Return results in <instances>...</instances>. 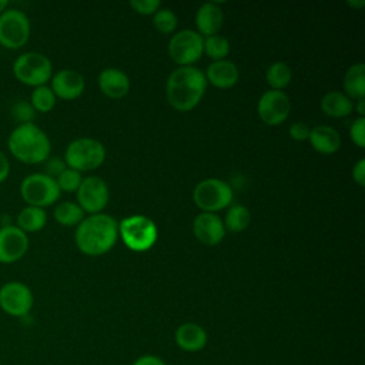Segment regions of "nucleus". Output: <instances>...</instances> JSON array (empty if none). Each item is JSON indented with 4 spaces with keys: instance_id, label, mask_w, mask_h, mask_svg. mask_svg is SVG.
<instances>
[{
    "instance_id": "obj_1",
    "label": "nucleus",
    "mask_w": 365,
    "mask_h": 365,
    "mask_svg": "<svg viewBox=\"0 0 365 365\" xmlns=\"http://www.w3.org/2000/svg\"><path fill=\"white\" fill-rule=\"evenodd\" d=\"M117 235V221L108 214L98 212L83 218L76 228L74 241L83 254L97 257L108 252L114 247Z\"/></svg>"
},
{
    "instance_id": "obj_2",
    "label": "nucleus",
    "mask_w": 365,
    "mask_h": 365,
    "mask_svg": "<svg viewBox=\"0 0 365 365\" xmlns=\"http://www.w3.org/2000/svg\"><path fill=\"white\" fill-rule=\"evenodd\" d=\"M205 90V74L194 66L175 68L168 76L165 84L167 100L178 111L192 110L201 101Z\"/></svg>"
},
{
    "instance_id": "obj_3",
    "label": "nucleus",
    "mask_w": 365,
    "mask_h": 365,
    "mask_svg": "<svg viewBox=\"0 0 365 365\" xmlns=\"http://www.w3.org/2000/svg\"><path fill=\"white\" fill-rule=\"evenodd\" d=\"M9 153L23 164H41L50 157L48 135L34 123L17 124L7 137Z\"/></svg>"
},
{
    "instance_id": "obj_4",
    "label": "nucleus",
    "mask_w": 365,
    "mask_h": 365,
    "mask_svg": "<svg viewBox=\"0 0 365 365\" xmlns=\"http://www.w3.org/2000/svg\"><path fill=\"white\" fill-rule=\"evenodd\" d=\"M11 71L17 81L34 88L51 80L53 64L51 60L40 51H24L14 58Z\"/></svg>"
},
{
    "instance_id": "obj_5",
    "label": "nucleus",
    "mask_w": 365,
    "mask_h": 365,
    "mask_svg": "<svg viewBox=\"0 0 365 365\" xmlns=\"http://www.w3.org/2000/svg\"><path fill=\"white\" fill-rule=\"evenodd\" d=\"M63 158L68 168H73L78 173L90 171L100 167L104 163L106 148L96 138L81 137L73 140L67 145Z\"/></svg>"
},
{
    "instance_id": "obj_6",
    "label": "nucleus",
    "mask_w": 365,
    "mask_h": 365,
    "mask_svg": "<svg viewBox=\"0 0 365 365\" xmlns=\"http://www.w3.org/2000/svg\"><path fill=\"white\" fill-rule=\"evenodd\" d=\"M60 194L56 180L44 173L27 174L20 182V195L27 205L46 208L56 204Z\"/></svg>"
},
{
    "instance_id": "obj_7",
    "label": "nucleus",
    "mask_w": 365,
    "mask_h": 365,
    "mask_svg": "<svg viewBox=\"0 0 365 365\" xmlns=\"http://www.w3.org/2000/svg\"><path fill=\"white\" fill-rule=\"evenodd\" d=\"M118 234L123 242L133 251H147L157 241V227L153 220L145 215H130L124 218L118 225Z\"/></svg>"
},
{
    "instance_id": "obj_8",
    "label": "nucleus",
    "mask_w": 365,
    "mask_h": 365,
    "mask_svg": "<svg viewBox=\"0 0 365 365\" xmlns=\"http://www.w3.org/2000/svg\"><path fill=\"white\" fill-rule=\"evenodd\" d=\"M29 16L16 7H7L0 14V44L9 50L21 48L30 38Z\"/></svg>"
},
{
    "instance_id": "obj_9",
    "label": "nucleus",
    "mask_w": 365,
    "mask_h": 365,
    "mask_svg": "<svg viewBox=\"0 0 365 365\" xmlns=\"http://www.w3.org/2000/svg\"><path fill=\"white\" fill-rule=\"evenodd\" d=\"M192 198L202 212H214L231 204L232 190L224 180L207 178L195 185Z\"/></svg>"
},
{
    "instance_id": "obj_10",
    "label": "nucleus",
    "mask_w": 365,
    "mask_h": 365,
    "mask_svg": "<svg viewBox=\"0 0 365 365\" xmlns=\"http://www.w3.org/2000/svg\"><path fill=\"white\" fill-rule=\"evenodd\" d=\"M34 305V295L30 287L13 279L0 287V309L13 318L27 317Z\"/></svg>"
},
{
    "instance_id": "obj_11",
    "label": "nucleus",
    "mask_w": 365,
    "mask_h": 365,
    "mask_svg": "<svg viewBox=\"0 0 365 365\" xmlns=\"http://www.w3.org/2000/svg\"><path fill=\"white\" fill-rule=\"evenodd\" d=\"M170 58L180 67L191 66L198 61L204 53V37L194 30H181L175 33L168 43Z\"/></svg>"
},
{
    "instance_id": "obj_12",
    "label": "nucleus",
    "mask_w": 365,
    "mask_h": 365,
    "mask_svg": "<svg viewBox=\"0 0 365 365\" xmlns=\"http://www.w3.org/2000/svg\"><path fill=\"white\" fill-rule=\"evenodd\" d=\"M77 204L84 212L98 214L108 202V187L106 181L97 175L83 178L77 188Z\"/></svg>"
},
{
    "instance_id": "obj_13",
    "label": "nucleus",
    "mask_w": 365,
    "mask_h": 365,
    "mask_svg": "<svg viewBox=\"0 0 365 365\" xmlns=\"http://www.w3.org/2000/svg\"><path fill=\"white\" fill-rule=\"evenodd\" d=\"M289 111V97L284 91L268 90L258 100L257 113L261 121L267 125H279L288 118Z\"/></svg>"
},
{
    "instance_id": "obj_14",
    "label": "nucleus",
    "mask_w": 365,
    "mask_h": 365,
    "mask_svg": "<svg viewBox=\"0 0 365 365\" xmlns=\"http://www.w3.org/2000/svg\"><path fill=\"white\" fill-rule=\"evenodd\" d=\"M29 235L14 224L0 227V264H14L29 251Z\"/></svg>"
},
{
    "instance_id": "obj_15",
    "label": "nucleus",
    "mask_w": 365,
    "mask_h": 365,
    "mask_svg": "<svg viewBox=\"0 0 365 365\" xmlns=\"http://www.w3.org/2000/svg\"><path fill=\"white\" fill-rule=\"evenodd\" d=\"M51 86L54 96L63 100H74L80 97L86 88L84 77L71 68L58 70L51 76Z\"/></svg>"
},
{
    "instance_id": "obj_16",
    "label": "nucleus",
    "mask_w": 365,
    "mask_h": 365,
    "mask_svg": "<svg viewBox=\"0 0 365 365\" xmlns=\"http://www.w3.org/2000/svg\"><path fill=\"white\" fill-rule=\"evenodd\" d=\"M192 232L200 242L217 245L225 235V227L222 220L214 212H201L194 218Z\"/></svg>"
},
{
    "instance_id": "obj_17",
    "label": "nucleus",
    "mask_w": 365,
    "mask_h": 365,
    "mask_svg": "<svg viewBox=\"0 0 365 365\" xmlns=\"http://www.w3.org/2000/svg\"><path fill=\"white\" fill-rule=\"evenodd\" d=\"M174 339L181 351L200 352L208 342V334L195 322H184L175 329Z\"/></svg>"
},
{
    "instance_id": "obj_18",
    "label": "nucleus",
    "mask_w": 365,
    "mask_h": 365,
    "mask_svg": "<svg viewBox=\"0 0 365 365\" xmlns=\"http://www.w3.org/2000/svg\"><path fill=\"white\" fill-rule=\"evenodd\" d=\"M224 14L218 3L208 1L200 6L195 14V24L202 37L218 34L222 27Z\"/></svg>"
},
{
    "instance_id": "obj_19",
    "label": "nucleus",
    "mask_w": 365,
    "mask_h": 365,
    "mask_svg": "<svg viewBox=\"0 0 365 365\" xmlns=\"http://www.w3.org/2000/svg\"><path fill=\"white\" fill-rule=\"evenodd\" d=\"M98 87L110 98H121L130 90V78L120 68H106L98 74Z\"/></svg>"
},
{
    "instance_id": "obj_20",
    "label": "nucleus",
    "mask_w": 365,
    "mask_h": 365,
    "mask_svg": "<svg viewBox=\"0 0 365 365\" xmlns=\"http://www.w3.org/2000/svg\"><path fill=\"white\" fill-rule=\"evenodd\" d=\"M240 77V71L237 66L230 60H217L211 63L207 68L205 78L218 88H230L232 87Z\"/></svg>"
},
{
    "instance_id": "obj_21",
    "label": "nucleus",
    "mask_w": 365,
    "mask_h": 365,
    "mask_svg": "<svg viewBox=\"0 0 365 365\" xmlns=\"http://www.w3.org/2000/svg\"><path fill=\"white\" fill-rule=\"evenodd\" d=\"M309 143L321 154H334L341 147L339 133L329 125H315L309 133Z\"/></svg>"
},
{
    "instance_id": "obj_22",
    "label": "nucleus",
    "mask_w": 365,
    "mask_h": 365,
    "mask_svg": "<svg viewBox=\"0 0 365 365\" xmlns=\"http://www.w3.org/2000/svg\"><path fill=\"white\" fill-rule=\"evenodd\" d=\"M46 222H47V214L44 208L26 205L16 215L14 225L29 235L31 232H37L43 230Z\"/></svg>"
},
{
    "instance_id": "obj_23",
    "label": "nucleus",
    "mask_w": 365,
    "mask_h": 365,
    "mask_svg": "<svg viewBox=\"0 0 365 365\" xmlns=\"http://www.w3.org/2000/svg\"><path fill=\"white\" fill-rule=\"evenodd\" d=\"M321 108L328 117L341 118L351 114L354 103L346 94L341 91H329L322 97Z\"/></svg>"
},
{
    "instance_id": "obj_24",
    "label": "nucleus",
    "mask_w": 365,
    "mask_h": 365,
    "mask_svg": "<svg viewBox=\"0 0 365 365\" xmlns=\"http://www.w3.org/2000/svg\"><path fill=\"white\" fill-rule=\"evenodd\" d=\"M344 88L346 96L352 100H361L365 97V64L356 63L351 66L344 77Z\"/></svg>"
},
{
    "instance_id": "obj_25",
    "label": "nucleus",
    "mask_w": 365,
    "mask_h": 365,
    "mask_svg": "<svg viewBox=\"0 0 365 365\" xmlns=\"http://www.w3.org/2000/svg\"><path fill=\"white\" fill-rule=\"evenodd\" d=\"M53 215L58 224L66 227H73V225H78L83 221L84 211L80 208L77 202L64 201L54 207Z\"/></svg>"
},
{
    "instance_id": "obj_26",
    "label": "nucleus",
    "mask_w": 365,
    "mask_h": 365,
    "mask_svg": "<svg viewBox=\"0 0 365 365\" xmlns=\"http://www.w3.org/2000/svg\"><path fill=\"white\" fill-rule=\"evenodd\" d=\"M250 222H251L250 210L241 204H234L228 208L225 214L224 227L231 232H241L250 225Z\"/></svg>"
},
{
    "instance_id": "obj_27",
    "label": "nucleus",
    "mask_w": 365,
    "mask_h": 365,
    "mask_svg": "<svg viewBox=\"0 0 365 365\" xmlns=\"http://www.w3.org/2000/svg\"><path fill=\"white\" fill-rule=\"evenodd\" d=\"M57 97L54 96L50 86H38L34 87L30 94V104L33 106L36 113H48L54 108Z\"/></svg>"
},
{
    "instance_id": "obj_28",
    "label": "nucleus",
    "mask_w": 365,
    "mask_h": 365,
    "mask_svg": "<svg viewBox=\"0 0 365 365\" xmlns=\"http://www.w3.org/2000/svg\"><path fill=\"white\" fill-rule=\"evenodd\" d=\"M291 77L292 73L289 66L282 61L272 63L267 70V81L272 87V90L282 91V88H285L289 84Z\"/></svg>"
},
{
    "instance_id": "obj_29",
    "label": "nucleus",
    "mask_w": 365,
    "mask_h": 365,
    "mask_svg": "<svg viewBox=\"0 0 365 365\" xmlns=\"http://www.w3.org/2000/svg\"><path fill=\"white\" fill-rule=\"evenodd\" d=\"M204 53L214 61L224 60L230 53V41L220 34L204 37Z\"/></svg>"
},
{
    "instance_id": "obj_30",
    "label": "nucleus",
    "mask_w": 365,
    "mask_h": 365,
    "mask_svg": "<svg viewBox=\"0 0 365 365\" xmlns=\"http://www.w3.org/2000/svg\"><path fill=\"white\" fill-rule=\"evenodd\" d=\"M153 24L160 33L170 34L177 27V16L170 9H158L153 16Z\"/></svg>"
},
{
    "instance_id": "obj_31",
    "label": "nucleus",
    "mask_w": 365,
    "mask_h": 365,
    "mask_svg": "<svg viewBox=\"0 0 365 365\" xmlns=\"http://www.w3.org/2000/svg\"><path fill=\"white\" fill-rule=\"evenodd\" d=\"M10 114L13 120L17 124H26V123H33L36 117V111L33 106L30 104L29 100H17L11 104L10 107Z\"/></svg>"
},
{
    "instance_id": "obj_32",
    "label": "nucleus",
    "mask_w": 365,
    "mask_h": 365,
    "mask_svg": "<svg viewBox=\"0 0 365 365\" xmlns=\"http://www.w3.org/2000/svg\"><path fill=\"white\" fill-rule=\"evenodd\" d=\"M81 181H83L81 173H78L73 168H68V167L56 178V182H57L60 191H66V192L77 191Z\"/></svg>"
},
{
    "instance_id": "obj_33",
    "label": "nucleus",
    "mask_w": 365,
    "mask_h": 365,
    "mask_svg": "<svg viewBox=\"0 0 365 365\" xmlns=\"http://www.w3.org/2000/svg\"><path fill=\"white\" fill-rule=\"evenodd\" d=\"M349 137L359 148L365 147V118L358 117L349 127Z\"/></svg>"
},
{
    "instance_id": "obj_34",
    "label": "nucleus",
    "mask_w": 365,
    "mask_h": 365,
    "mask_svg": "<svg viewBox=\"0 0 365 365\" xmlns=\"http://www.w3.org/2000/svg\"><path fill=\"white\" fill-rule=\"evenodd\" d=\"M44 174H47L48 177H51V178H57L66 168H67V164H66V161H64V158L63 157H48L44 163Z\"/></svg>"
},
{
    "instance_id": "obj_35",
    "label": "nucleus",
    "mask_w": 365,
    "mask_h": 365,
    "mask_svg": "<svg viewBox=\"0 0 365 365\" xmlns=\"http://www.w3.org/2000/svg\"><path fill=\"white\" fill-rule=\"evenodd\" d=\"M130 6L135 13L148 16V14H154L161 7V1L160 0H131Z\"/></svg>"
},
{
    "instance_id": "obj_36",
    "label": "nucleus",
    "mask_w": 365,
    "mask_h": 365,
    "mask_svg": "<svg viewBox=\"0 0 365 365\" xmlns=\"http://www.w3.org/2000/svg\"><path fill=\"white\" fill-rule=\"evenodd\" d=\"M309 133H311V128L308 127V124H305L302 121L294 123L289 127V135L295 141H305V140H308L309 138Z\"/></svg>"
},
{
    "instance_id": "obj_37",
    "label": "nucleus",
    "mask_w": 365,
    "mask_h": 365,
    "mask_svg": "<svg viewBox=\"0 0 365 365\" xmlns=\"http://www.w3.org/2000/svg\"><path fill=\"white\" fill-rule=\"evenodd\" d=\"M131 365H167V364L164 362L163 358H160L157 355L145 354V355L138 356Z\"/></svg>"
},
{
    "instance_id": "obj_38",
    "label": "nucleus",
    "mask_w": 365,
    "mask_h": 365,
    "mask_svg": "<svg viewBox=\"0 0 365 365\" xmlns=\"http://www.w3.org/2000/svg\"><path fill=\"white\" fill-rule=\"evenodd\" d=\"M352 177L354 180L361 185L364 187L365 184V160L361 158L352 168Z\"/></svg>"
},
{
    "instance_id": "obj_39",
    "label": "nucleus",
    "mask_w": 365,
    "mask_h": 365,
    "mask_svg": "<svg viewBox=\"0 0 365 365\" xmlns=\"http://www.w3.org/2000/svg\"><path fill=\"white\" fill-rule=\"evenodd\" d=\"M10 160L3 150H0V184L4 182L10 174Z\"/></svg>"
},
{
    "instance_id": "obj_40",
    "label": "nucleus",
    "mask_w": 365,
    "mask_h": 365,
    "mask_svg": "<svg viewBox=\"0 0 365 365\" xmlns=\"http://www.w3.org/2000/svg\"><path fill=\"white\" fill-rule=\"evenodd\" d=\"M364 98H361V100H358V114H359V117H364V114H365V110H364Z\"/></svg>"
},
{
    "instance_id": "obj_41",
    "label": "nucleus",
    "mask_w": 365,
    "mask_h": 365,
    "mask_svg": "<svg viewBox=\"0 0 365 365\" xmlns=\"http://www.w3.org/2000/svg\"><path fill=\"white\" fill-rule=\"evenodd\" d=\"M348 4H349L351 7H354V9H358V7H362V6L365 4V1H364V0H359V1H348Z\"/></svg>"
},
{
    "instance_id": "obj_42",
    "label": "nucleus",
    "mask_w": 365,
    "mask_h": 365,
    "mask_svg": "<svg viewBox=\"0 0 365 365\" xmlns=\"http://www.w3.org/2000/svg\"><path fill=\"white\" fill-rule=\"evenodd\" d=\"M9 7V1L7 0H0V14Z\"/></svg>"
}]
</instances>
